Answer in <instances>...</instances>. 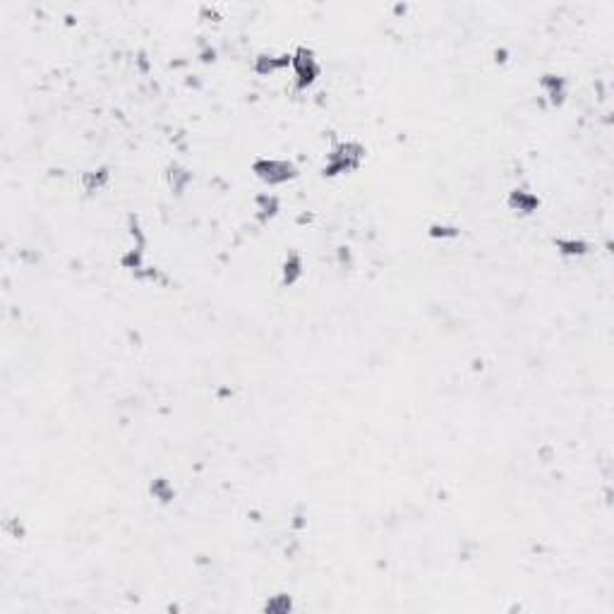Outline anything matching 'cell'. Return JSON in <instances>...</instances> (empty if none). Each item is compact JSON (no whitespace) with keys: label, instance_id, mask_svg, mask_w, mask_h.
Here are the masks:
<instances>
[{"label":"cell","instance_id":"obj_8","mask_svg":"<svg viewBox=\"0 0 614 614\" xmlns=\"http://www.w3.org/2000/svg\"><path fill=\"white\" fill-rule=\"evenodd\" d=\"M305 269H303V257L298 252H288L284 261V269H281V281L284 286H295L300 279H303Z\"/></svg>","mask_w":614,"mask_h":614},{"label":"cell","instance_id":"obj_10","mask_svg":"<svg viewBox=\"0 0 614 614\" xmlns=\"http://www.w3.org/2000/svg\"><path fill=\"white\" fill-rule=\"evenodd\" d=\"M555 248H557V252H559V255L573 257V259H576V257H586L588 250H591L586 240H581V238H557Z\"/></svg>","mask_w":614,"mask_h":614},{"label":"cell","instance_id":"obj_3","mask_svg":"<svg viewBox=\"0 0 614 614\" xmlns=\"http://www.w3.org/2000/svg\"><path fill=\"white\" fill-rule=\"evenodd\" d=\"M290 70H293V75H295V84H298V89L312 87L321 75L319 60H317L315 51L307 46H300L290 53Z\"/></svg>","mask_w":614,"mask_h":614},{"label":"cell","instance_id":"obj_14","mask_svg":"<svg viewBox=\"0 0 614 614\" xmlns=\"http://www.w3.org/2000/svg\"><path fill=\"white\" fill-rule=\"evenodd\" d=\"M430 238L454 240V238H459V228H456V226H449V224H432L430 226Z\"/></svg>","mask_w":614,"mask_h":614},{"label":"cell","instance_id":"obj_7","mask_svg":"<svg viewBox=\"0 0 614 614\" xmlns=\"http://www.w3.org/2000/svg\"><path fill=\"white\" fill-rule=\"evenodd\" d=\"M255 211H257V219L266 224V221H271L281 211V199L276 197V195H269V192L257 195V197H255Z\"/></svg>","mask_w":614,"mask_h":614},{"label":"cell","instance_id":"obj_1","mask_svg":"<svg viewBox=\"0 0 614 614\" xmlns=\"http://www.w3.org/2000/svg\"><path fill=\"white\" fill-rule=\"evenodd\" d=\"M362 159H365V147L360 142H341L326 156L321 175L324 178H339L344 173H353L355 168H360Z\"/></svg>","mask_w":614,"mask_h":614},{"label":"cell","instance_id":"obj_12","mask_svg":"<svg viewBox=\"0 0 614 614\" xmlns=\"http://www.w3.org/2000/svg\"><path fill=\"white\" fill-rule=\"evenodd\" d=\"M261 610L269 612V614H288L290 610H293V597L284 595V593H281V595H271L269 600L264 602V607H261Z\"/></svg>","mask_w":614,"mask_h":614},{"label":"cell","instance_id":"obj_15","mask_svg":"<svg viewBox=\"0 0 614 614\" xmlns=\"http://www.w3.org/2000/svg\"><path fill=\"white\" fill-rule=\"evenodd\" d=\"M199 58H202L204 63H211V60L216 58V51H214V48H211V46H206L204 51H202V55H199Z\"/></svg>","mask_w":614,"mask_h":614},{"label":"cell","instance_id":"obj_11","mask_svg":"<svg viewBox=\"0 0 614 614\" xmlns=\"http://www.w3.org/2000/svg\"><path fill=\"white\" fill-rule=\"evenodd\" d=\"M108 180H110L108 168H94V170L82 173V188L87 190L89 195H94V192H99V190H103L106 185H108Z\"/></svg>","mask_w":614,"mask_h":614},{"label":"cell","instance_id":"obj_4","mask_svg":"<svg viewBox=\"0 0 614 614\" xmlns=\"http://www.w3.org/2000/svg\"><path fill=\"white\" fill-rule=\"evenodd\" d=\"M540 89H542V94H545L547 101H550V106H562L568 97V82H566V77H562V75H552V72L542 75Z\"/></svg>","mask_w":614,"mask_h":614},{"label":"cell","instance_id":"obj_5","mask_svg":"<svg viewBox=\"0 0 614 614\" xmlns=\"http://www.w3.org/2000/svg\"><path fill=\"white\" fill-rule=\"evenodd\" d=\"M506 204H509L511 211H516V214H533V211H537V206H540V197H537L535 192H531V190L526 188H513L509 192V199H506Z\"/></svg>","mask_w":614,"mask_h":614},{"label":"cell","instance_id":"obj_13","mask_svg":"<svg viewBox=\"0 0 614 614\" xmlns=\"http://www.w3.org/2000/svg\"><path fill=\"white\" fill-rule=\"evenodd\" d=\"M149 490H152L154 499H159L161 504H168V502H173V499H175V490H173V485H170V482L166 480V477H156Z\"/></svg>","mask_w":614,"mask_h":614},{"label":"cell","instance_id":"obj_9","mask_svg":"<svg viewBox=\"0 0 614 614\" xmlns=\"http://www.w3.org/2000/svg\"><path fill=\"white\" fill-rule=\"evenodd\" d=\"M166 180H168V188L173 190V192L183 195L185 190H188V185L192 183V173H190L188 168H183V166L173 164L166 170Z\"/></svg>","mask_w":614,"mask_h":614},{"label":"cell","instance_id":"obj_2","mask_svg":"<svg viewBox=\"0 0 614 614\" xmlns=\"http://www.w3.org/2000/svg\"><path fill=\"white\" fill-rule=\"evenodd\" d=\"M252 173L261 183L271 185H286L290 180L298 178V166L288 159H276V156H259V159L252 161Z\"/></svg>","mask_w":614,"mask_h":614},{"label":"cell","instance_id":"obj_6","mask_svg":"<svg viewBox=\"0 0 614 614\" xmlns=\"http://www.w3.org/2000/svg\"><path fill=\"white\" fill-rule=\"evenodd\" d=\"M286 68H290V53H284V55L261 53L255 58V72L261 75V77H269V75H276Z\"/></svg>","mask_w":614,"mask_h":614}]
</instances>
